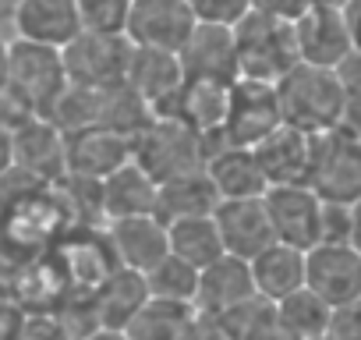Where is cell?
I'll return each mask as SVG.
<instances>
[{
  "mask_svg": "<svg viewBox=\"0 0 361 340\" xmlns=\"http://www.w3.org/2000/svg\"><path fill=\"white\" fill-rule=\"evenodd\" d=\"M273 238L290 248H315L319 245V210L322 199L308 185H273L262 195Z\"/></svg>",
  "mask_w": 361,
  "mask_h": 340,
  "instance_id": "ba28073f",
  "label": "cell"
},
{
  "mask_svg": "<svg viewBox=\"0 0 361 340\" xmlns=\"http://www.w3.org/2000/svg\"><path fill=\"white\" fill-rule=\"evenodd\" d=\"M166 245H170V255L185 259V262L195 266V269H206L209 262H216L220 255H227L213 213H209V217L170 220V224H166Z\"/></svg>",
  "mask_w": 361,
  "mask_h": 340,
  "instance_id": "484cf974",
  "label": "cell"
},
{
  "mask_svg": "<svg viewBox=\"0 0 361 340\" xmlns=\"http://www.w3.org/2000/svg\"><path fill=\"white\" fill-rule=\"evenodd\" d=\"M273 128H280L276 85L255 82V78H234L227 89V110H224V128H220L227 145L252 149Z\"/></svg>",
  "mask_w": 361,
  "mask_h": 340,
  "instance_id": "52a82bcc",
  "label": "cell"
},
{
  "mask_svg": "<svg viewBox=\"0 0 361 340\" xmlns=\"http://www.w3.org/2000/svg\"><path fill=\"white\" fill-rule=\"evenodd\" d=\"M276 103H280V124L301 135H322L343 121L347 96L333 71L294 64L276 82Z\"/></svg>",
  "mask_w": 361,
  "mask_h": 340,
  "instance_id": "6da1fadb",
  "label": "cell"
},
{
  "mask_svg": "<svg viewBox=\"0 0 361 340\" xmlns=\"http://www.w3.org/2000/svg\"><path fill=\"white\" fill-rule=\"evenodd\" d=\"M11 166H15V142H11L8 128H0V178H4Z\"/></svg>",
  "mask_w": 361,
  "mask_h": 340,
  "instance_id": "f6af8a7d",
  "label": "cell"
},
{
  "mask_svg": "<svg viewBox=\"0 0 361 340\" xmlns=\"http://www.w3.org/2000/svg\"><path fill=\"white\" fill-rule=\"evenodd\" d=\"M315 4H326V8H343L347 0H315Z\"/></svg>",
  "mask_w": 361,
  "mask_h": 340,
  "instance_id": "681fc988",
  "label": "cell"
},
{
  "mask_svg": "<svg viewBox=\"0 0 361 340\" xmlns=\"http://www.w3.org/2000/svg\"><path fill=\"white\" fill-rule=\"evenodd\" d=\"M227 89L216 82H185L173 107V117L195 128L199 135H213L224 128V110H227Z\"/></svg>",
  "mask_w": 361,
  "mask_h": 340,
  "instance_id": "83f0119b",
  "label": "cell"
},
{
  "mask_svg": "<svg viewBox=\"0 0 361 340\" xmlns=\"http://www.w3.org/2000/svg\"><path fill=\"white\" fill-rule=\"evenodd\" d=\"M343 15V29H347V40H350V50H361V0H347L340 8Z\"/></svg>",
  "mask_w": 361,
  "mask_h": 340,
  "instance_id": "7bdbcfd3",
  "label": "cell"
},
{
  "mask_svg": "<svg viewBox=\"0 0 361 340\" xmlns=\"http://www.w3.org/2000/svg\"><path fill=\"white\" fill-rule=\"evenodd\" d=\"M216 206H220V195H216V188L202 166L185 170V174L156 185V217L163 224L185 220V217H209Z\"/></svg>",
  "mask_w": 361,
  "mask_h": 340,
  "instance_id": "cb8c5ba5",
  "label": "cell"
},
{
  "mask_svg": "<svg viewBox=\"0 0 361 340\" xmlns=\"http://www.w3.org/2000/svg\"><path fill=\"white\" fill-rule=\"evenodd\" d=\"M8 47H11V40L0 36V92L8 89Z\"/></svg>",
  "mask_w": 361,
  "mask_h": 340,
  "instance_id": "c3c4849f",
  "label": "cell"
},
{
  "mask_svg": "<svg viewBox=\"0 0 361 340\" xmlns=\"http://www.w3.org/2000/svg\"><path fill=\"white\" fill-rule=\"evenodd\" d=\"M188 340H238L234 326L227 315H213V312H195V322L188 329Z\"/></svg>",
  "mask_w": 361,
  "mask_h": 340,
  "instance_id": "f35d334b",
  "label": "cell"
},
{
  "mask_svg": "<svg viewBox=\"0 0 361 340\" xmlns=\"http://www.w3.org/2000/svg\"><path fill=\"white\" fill-rule=\"evenodd\" d=\"M135 4H142V0H135Z\"/></svg>",
  "mask_w": 361,
  "mask_h": 340,
  "instance_id": "816d5d0a",
  "label": "cell"
},
{
  "mask_svg": "<svg viewBox=\"0 0 361 340\" xmlns=\"http://www.w3.org/2000/svg\"><path fill=\"white\" fill-rule=\"evenodd\" d=\"M252 284H255V294L266 298V301H280L287 298L290 291L305 287V252L301 248H290V245H280L273 241L269 248H262L252 262Z\"/></svg>",
  "mask_w": 361,
  "mask_h": 340,
  "instance_id": "d4e9b609",
  "label": "cell"
},
{
  "mask_svg": "<svg viewBox=\"0 0 361 340\" xmlns=\"http://www.w3.org/2000/svg\"><path fill=\"white\" fill-rule=\"evenodd\" d=\"M192 322H195V305L149 298L135 312V319L124 326V336L128 340H188Z\"/></svg>",
  "mask_w": 361,
  "mask_h": 340,
  "instance_id": "4316f807",
  "label": "cell"
},
{
  "mask_svg": "<svg viewBox=\"0 0 361 340\" xmlns=\"http://www.w3.org/2000/svg\"><path fill=\"white\" fill-rule=\"evenodd\" d=\"M78 22L85 32H106V36H124L135 0H75Z\"/></svg>",
  "mask_w": 361,
  "mask_h": 340,
  "instance_id": "836d02e7",
  "label": "cell"
},
{
  "mask_svg": "<svg viewBox=\"0 0 361 340\" xmlns=\"http://www.w3.org/2000/svg\"><path fill=\"white\" fill-rule=\"evenodd\" d=\"M149 121H152V114H149L145 99L128 82L99 89V128H110L124 138H135Z\"/></svg>",
  "mask_w": 361,
  "mask_h": 340,
  "instance_id": "f1b7e54d",
  "label": "cell"
},
{
  "mask_svg": "<svg viewBox=\"0 0 361 340\" xmlns=\"http://www.w3.org/2000/svg\"><path fill=\"white\" fill-rule=\"evenodd\" d=\"M319 245H350V206L322 202V210H319Z\"/></svg>",
  "mask_w": 361,
  "mask_h": 340,
  "instance_id": "d590c367",
  "label": "cell"
},
{
  "mask_svg": "<svg viewBox=\"0 0 361 340\" xmlns=\"http://www.w3.org/2000/svg\"><path fill=\"white\" fill-rule=\"evenodd\" d=\"M315 0H252V11H262V15H273L280 22H298Z\"/></svg>",
  "mask_w": 361,
  "mask_h": 340,
  "instance_id": "ab89813d",
  "label": "cell"
},
{
  "mask_svg": "<svg viewBox=\"0 0 361 340\" xmlns=\"http://www.w3.org/2000/svg\"><path fill=\"white\" fill-rule=\"evenodd\" d=\"M124 82L145 99L152 117H173V107H177L180 85H185V75H180L177 54L135 47L131 61H128Z\"/></svg>",
  "mask_w": 361,
  "mask_h": 340,
  "instance_id": "7c38bea8",
  "label": "cell"
},
{
  "mask_svg": "<svg viewBox=\"0 0 361 340\" xmlns=\"http://www.w3.org/2000/svg\"><path fill=\"white\" fill-rule=\"evenodd\" d=\"M276 312L298 340H315V336H326L333 305H326L312 287H298V291H290L287 298L276 301Z\"/></svg>",
  "mask_w": 361,
  "mask_h": 340,
  "instance_id": "f546056e",
  "label": "cell"
},
{
  "mask_svg": "<svg viewBox=\"0 0 361 340\" xmlns=\"http://www.w3.org/2000/svg\"><path fill=\"white\" fill-rule=\"evenodd\" d=\"M340 124L361 142V96L347 99V107H343V121H340Z\"/></svg>",
  "mask_w": 361,
  "mask_h": 340,
  "instance_id": "ee69618b",
  "label": "cell"
},
{
  "mask_svg": "<svg viewBox=\"0 0 361 340\" xmlns=\"http://www.w3.org/2000/svg\"><path fill=\"white\" fill-rule=\"evenodd\" d=\"M326 336L329 340H361V298L350 301V305L333 308Z\"/></svg>",
  "mask_w": 361,
  "mask_h": 340,
  "instance_id": "74e56055",
  "label": "cell"
},
{
  "mask_svg": "<svg viewBox=\"0 0 361 340\" xmlns=\"http://www.w3.org/2000/svg\"><path fill=\"white\" fill-rule=\"evenodd\" d=\"M131 159L159 185L206 163V138L177 117H152L131 138Z\"/></svg>",
  "mask_w": 361,
  "mask_h": 340,
  "instance_id": "3957f363",
  "label": "cell"
},
{
  "mask_svg": "<svg viewBox=\"0 0 361 340\" xmlns=\"http://www.w3.org/2000/svg\"><path fill=\"white\" fill-rule=\"evenodd\" d=\"M22 322H25V308L18 301L0 298V340H18Z\"/></svg>",
  "mask_w": 361,
  "mask_h": 340,
  "instance_id": "b9f144b4",
  "label": "cell"
},
{
  "mask_svg": "<svg viewBox=\"0 0 361 340\" xmlns=\"http://www.w3.org/2000/svg\"><path fill=\"white\" fill-rule=\"evenodd\" d=\"M99 206L106 220L156 217V181L135 159H128L121 170L99 181Z\"/></svg>",
  "mask_w": 361,
  "mask_h": 340,
  "instance_id": "7402d4cb",
  "label": "cell"
},
{
  "mask_svg": "<svg viewBox=\"0 0 361 340\" xmlns=\"http://www.w3.org/2000/svg\"><path fill=\"white\" fill-rule=\"evenodd\" d=\"M224 315L231 319L238 340H298V336L290 333V326L280 319L276 305L266 301V298H259V294H255L252 301H245V305L224 312Z\"/></svg>",
  "mask_w": 361,
  "mask_h": 340,
  "instance_id": "1f68e13d",
  "label": "cell"
},
{
  "mask_svg": "<svg viewBox=\"0 0 361 340\" xmlns=\"http://www.w3.org/2000/svg\"><path fill=\"white\" fill-rule=\"evenodd\" d=\"M64 85H68V75H64V61H61L57 47L11 40V47H8V89L18 99H25L43 117L47 107L64 92Z\"/></svg>",
  "mask_w": 361,
  "mask_h": 340,
  "instance_id": "5b68a950",
  "label": "cell"
},
{
  "mask_svg": "<svg viewBox=\"0 0 361 340\" xmlns=\"http://www.w3.org/2000/svg\"><path fill=\"white\" fill-rule=\"evenodd\" d=\"M15 142V166L36 174L39 181L54 185L68 174L64 163V135L47 121V117H32L25 121L18 131H11Z\"/></svg>",
  "mask_w": 361,
  "mask_h": 340,
  "instance_id": "d6986e66",
  "label": "cell"
},
{
  "mask_svg": "<svg viewBox=\"0 0 361 340\" xmlns=\"http://www.w3.org/2000/svg\"><path fill=\"white\" fill-rule=\"evenodd\" d=\"M231 32L238 54V78L276 85L294 64H301L290 22H280L262 11H248L238 25H231Z\"/></svg>",
  "mask_w": 361,
  "mask_h": 340,
  "instance_id": "7a4b0ae2",
  "label": "cell"
},
{
  "mask_svg": "<svg viewBox=\"0 0 361 340\" xmlns=\"http://www.w3.org/2000/svg\"><path fill=\"white\" fill-rule=\"evenodd\" d=\"M185 82H216L231 85L238 78V54H234V32L227 25H195L188 43L177 54Z\"/></svg>",
  "mask_w": 361,
  "mask_h": 340,
  "instance_id": "8fae6325",
  "label": "cell"
},
{
  "mask_svg": "<svg viewBox=\"0 0 361 340\" xmlns=\"http://www.w3.org/2000/svg\"><path fill=\"white\" fill-rule=\"evenodd\" d=\"M305 287L340 308L361 298V255L350 245H315L305 252Z\"/></svg>",
  "mask_w": 361,
  "mask_h": 340,
  "instance_id": "30bf717a",
  "label": "cell"
},
{
  "mask_svg": "<svg viewBox=\"0 0 361 340\" xmlns=\"http://www.w3.org/2000/svg\"><path fill=\"white\" fill-rule=\"evenodd\" d=\"M202 170L209 174L213 188L220 199H262L266 195V178L255 163V152L245 145H220L206 156Z\"/></svg>",
  "mask_w": 361,
  "mask_h": 340,
  "instance_id": "44dd1931",
  "label": "cell"
},
{
  "mask_svg": "<svg viewBox=\"0 0 361 340\" xmlns=\"http://www.w3.org/2000/svg\"><path fill=\"white\" fill-rule=\"evenodd\" d=\"M92 312H96V322L99 326H110V329H124L135 312L149 301V287H145V277L135 273V269H124V266H114L96 287H92Z\"/></svg>",
  "mask_w": 361,
  "mask_h": 340,
  "instance_id": "603a6c76",
  "label": "cell"
},
{
  "mask_svg": "<svg viewBox=\"0 0 361 340\" xmlns=\"http://www.w3.org/2000/svg\"><path fill=\"white\" fill-rule=\"evenodd\" d=\"M18 340H75L57 312H25Z\"/></svg>",
  "mask_w": 361,
  "mask_h": 340,
  "instance_id": "8d00e7d4",
  "label": "cell"
},
{
  "mask_svg": "<svg viewBox=\"0 0 361 340\" xmlns=\"http://www.w3.org/2000/svg\"><path fill=\"white\" fill-rule=\"evenodd\" d=\"M11 29L15 40L64 50L82 32V22H78L75 0H15Z\"/></svg>",
  "mask_w": 361,
  "mask_h": 340,
  "instance_id": "2e32d148",
  "label": "cell"
},
{
  "mask_svg": "<svg viewBox=\"0 0 361 340\" xmlns=\"http://www.w3.org/2000/svg\"><path fill=\"white\" fill-rule=\"evenodd\" d=\"M333 75H336V82H340V89H343L347 99L361 96V50H350V54L333 68Z\"/></svg>",
  "mask_w": 361,
  "mask_h": 340,
  "instance_id": "60d3db41",
  "label": "cell"
},
{
  "mask_svg": "<svg viewBox=\"0 0 361 340\" xmlns=\"http://www.w3.org/2000/svg\"><path fill=\"white\" fill-rule=\"evenodd\" d=\"M315 340H329V336H315Z\"/></svg>",
  "mask_w": 361,
  "mask_h": 340,
  "instance_id": "f907efd6",
  "label": "cell"
},
{
  "mask_svg": "<svg viewBox=\"0 0 361 340\" xmlns=\"http://www.w3.org/2000/svg\"><path fill=\"white\" fill-rule=\"evenodd\" d=\"M131 159V138L110 131V128H85L75 135H64V163L71 178L103 181L114 170H121Z\"/></svg>",
  "mask_w": 361,
  "mask_h": 340,
  "instance_id": "5bb4252c",
  "label": "cell"
},
{
  "mask_svg": "<svg viewBox=\"0 0 361 340\" xmlns=\"http://www.w3.org/2000/svg\"><path fill=\"white\" fill-rule=\"evenodd\" d=\"M61 135H75L85 128L99 124V89H82V85H64V92L47 107L43 114Z\"/></svg>",
  "mask_w": 361,
  "mask_h": 340,
  "instance_id": "4dcf8cb0",
  "label": "cell"
},
{
  "mask_svg": "<svg viewBox=\"0 0 361 340\" xmlns=\"http://www.w3.org/2000/svg\"><path fill=\"white\" fill-rule=\"evenodd\" d=\"M195 15L185 0H142L131 8L128 18V43L145 47V50H163V54H180V47L188 43L195 32Z\"/></svg>",
  "mask_w": 361,
  "mask_h": 340,
  "instance_id": "9c48e42d",
  "label": "cell"
},
{
  "mask_svg": "<svg viewBox=\"0 0 361 340\" xmlns=\"http://www.w3.org/2000/svg\"><path fill=\"white\" fill-rule=\"evenodd\" d=\"M255 298V284H252V269L245 259L234 255H220L216 262H209L206 269H199V291H195V312H213L224 315L245 301Z\"/></svg>",
  "mask_w": 361,
  "mask_h": 340,
  "instance_id": "ffe728a7",
  "label": "cell"
},
{
  "mask_svg": "<svg viewBox=\"0 0 361 340\" xmlns=\"http://www.w3.org/2000/svg\"><path fill=\"white\" fill-rule=\"evenodd\" d=\"M290 29H294V47H298L301 64L333 71L350 54V40H347L340 8L312 4L298 22H290Z\"/></svg>",
  "mask_w": 361,
  "mask_h": 340,
  "instance_id": "4fadbf2b",
  "label": "cell"
},
{
  "mask_svg": "<svg viewBox=\"0 0 361 340\" xmlns=\"http://www.w3.org/2000/svg\"><path fill=\"white\" fill-rule=\"evenodd\" d=\"M145 287L149 298L159 301H180V305H195V291H199V269L188 266L185 259L177 255H163L149 273H145Z\"/></svg>",
  "mask_w": 361,
  "mask_h": 340,
  "instance_id": "d6a6232c",
  "label": "cell"
},
{
  "mask_svg": "<svg viewBox=\"0 0 361 340\" xmlns=\"http://www.w3.org/2000/svg\"><path fill=\"white\" fill-rule=\"evenodd\" d=\"M82 340H128L124 329H110V326H96L92 333H85Z\"/></svg>",
  "mask_w": 361,
  "mask_h": 340,
  "instance_id": "7dc6e473",
  "label": "cell"
},
{
  "mask_svg": "<svg viewBox=\"0 0 361 340\" xmlns=\"http://www.w3.org/2000/svg\"><path fill=\"white\" fill-rule=\"evenodd\" d=\"M350 248L361 255V199L350 206Z\"/></svg>",
  "mask_w": 361,
  "mask_h": 340,
  "instance_id": "bcb514c9",
  "label": "cell"
},
{
  "mask_svg": "<svg viewBox=\"0 0 361 340\" xmlns=\"http://www.w3.org/2000/svg\"><path fill=\"white\" fill-rule=\"evenodd\" d=\"M255 163L262 170L266 185H305L308 156H312V135H301L287 124L273 128L262 142L252 145Z\"/></svg>",
  "mask_w": 361,
  "mask_h": 340,
  "instance_id": "ac0fdd59",
  "label": "cell"
},
{
  "mask_svg": "<svg viewBox=\"0 0 361 340\" xmlns=\"http://www.w3.org/2000/svg\"><path fill=\"white\" fill-rule=\"evenodd\" d=\"M305 185L322 202L354 206L361 199V142L343 124H336L322 135H312Z\"/></svg>",
  "mask_w": 361,
  "mask_h": 340,
  "instance_id": "277c9868",
  "label": "cell"
},
{
  "mask_svg": "<svg viewBox=\"0 0 361 340\" xmlns=\"http://www.w3.org/2000/svg\"><path fill=\"white\" fill-rule=\"evenodd\" d=\"M106 248L114 255V266L149 273L166 252V224L159 217H128V220H110L106 231Z\"/></svg>",
  "mask_w": 361,
  "mask_h": 340,
  "instance_id": "e0dca14e",
  "label": "cell"
},
{
  "mask_svg": "<svg viewBox=\"0 0 361 340\" xmlns=\"http://www.w3.org/2000/svg\"><path fill=\"white\" fill-rule=\"evenodd\" d=\"M213 220H216L224 252L234 259L252 262L262 248L276 241L262 199H220V206L213 210Z\"/></svg>",
  "mask_w": 361,
  "mask_h": 340,
  "instance_id": "9a60e30c",
  "label": "cell"
},
{
  "mask_svg": "<svg viewBox=\"0 0 361 340\" xmlns=\"http://www.w3.org/2000/svg\"><path fill=\"white\" fill-rule=\"evenodd\" d=\"M192 8L195 22L202 25H238L248 11H252V0H185Z\"/></svg>",
  "mask_w": 361,
  "mask_h": 340,
  "instance_id": "e575fe53",
  "label": "cell"
},
{
  "mask_svg": "<svg viewBox=\"0 0 361 340\" xmlns=\"http://www.w3.org/2000/svg\"><path fill=\"white\" fill-rule=\"evenodd\" d=\"M131 43L128 36H106V32H78L64 50V75L68 85H82V89H106L124 82L128 75V61H131Z\"/></svg>",
  "mask_w": 361,
  "mask_h": 340,
  "instance_id": "8992f818",
  "label": "cell"
}]
</instances>
